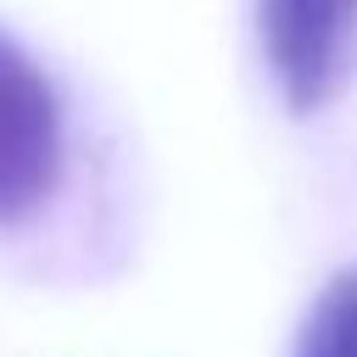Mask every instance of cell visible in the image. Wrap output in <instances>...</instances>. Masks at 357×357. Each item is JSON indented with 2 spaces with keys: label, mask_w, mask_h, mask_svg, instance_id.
I'll return each mask as SVG.
<instances>
[{
  "label": "cell",
  "mask_w": 357,
  "mask_h": 357,
  "mask_svg": "<svg viewBox=\"0 0 357 357\" xmlns=\"http://www.w3.org/2000/svg\"><path fill=\"white\" fill-rule=\"evenodd\" d=\"M268 73L296 117L324 112L357 67V0H257Z\"/></svg>",
  "instance_id": "obj_1"
},
{
  "label": "cell",
  "mask_w": 357,
  "mask_h": 357,
  "mask_svg": "<svg viewBox=\"0 0 357 357\" xmlns=\"http://www.w3.org/2000/svg\"><path fill=\"white\" fill-rule=\"evenodd\" d=\"M61 178V112L45 73L0 33V223L45 206Z\"/></svg>",
  "instance_id": "obj_2"
},
{
  "label": "cell",
  "mask_w": 357,
  "mask_h": 357,
  "mask_svg": "<svg viewBox=\"0 0 357 357\" xmlns=\"http://www.w3.org/2000/svg\"><path fill=\"white\" fill-rule=\"evenodd\" d=\"M290 357H357V268L335 273L318 290Z\"/></svg>",
  "instance_id": "obj_3"
}]
</instances>
